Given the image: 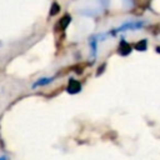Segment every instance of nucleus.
<instances>
[{
	"instance_id": "f257e3e1",
	"label": "nucleus",
	"mask_w": 160,
	"mask_h": 160,
	"mask_svg": "<svg viewBox=\"0 0 160 160\" xmlns=\"http://www.w3.org/2000/svg\"><path fill=\"white\" fill-rule=\"evenodd\" d=\"M142 25H144L142 21H131V22H126V24L121 25L120 28L115 29V30L112 31V34H116V32H119V31H124V30H129V29H140Z\"/></svg>"
},
{
	"instance_id": "f03ea898",
	"label": "nucleus",
	"mask_w": 160,
	"mask_h": 160,
	"mask_svg": "<svg viewBox=\"0 0 160 160\" xmlns=\"http://www.w3.org/2000/svg\"><path fill=\"white\" fill-rule=\"evenodd\" d=\"M66 90H68V92L69 94H78V92H80L81 91V84H80V81H78L76 79H70L69 80V82H68V88H66Z\"/></svg>"
},
{
	"instance_id": "7ed1b4c3",
	"label": "nucleus",
	"mask_w": 160,
	"mask_h": 160,
	"mask_svg": "<svg viewBox=\"0 0 160 160\" xmlns=\"http://www.w3.org/2000/svg\"><path fill=\"white\" fill-rule=\"evenodd\" d=\"M118 52H119L121 56L129 55V54L131 52V45H130L128 41H125L124 39H121L120 42H119V46H118Z\"/></svg>"
},
{
	"instance_id": "20e7f679",
	"label": "nucleus",
	"mask_w": 160,
	"mask_h": 160,
	"mask_svg": "<svg viewBox=\"0 0 160 160\" xmlns=\"http://www.w3.org/2000/svg\"><path fill=\"white\" fill-rule=\"evenodd\" d=\"M71 22V16L69 15V14H65L59 21H58V24H56V30H60V31H64L66 28H68V25Z\"/></svg>"
},
{
	"instance_id": "39448f33",
	"label": "nucleus",
	"mask_w": 160,
	"mask_h": 160,
	"mask_svg": "<svg viewBox=\"0 0 160 160\" xmlns=\"http://www.w3.org/2000/svg\"><path fill=\"white\" fill-rule=\"evenodd\" d=\"M52 81V78H41V79H38L34 84H32V88H38V86H42V85H48Z\"/></svg>"
},
{
	"instance_id": "423d86ee",
	"label": "nucleus",
	"mask_w": 160,
	"mask_h": 160,
	"mask_svg": "<svg viewBox=\"0 0 160 160\" xmlns=\"http://www.w3.org/2000/svg\"><path fill=\"white\" fill-rule=\"evenodd\" d=\"M134 48H135L138 51H145L146 48H148V41H146L145 39H142V40L138 41V42L134 45Z\"/></svg>"
},
{
	"instance_id": "0eeeda50",
	"label": "nucleus",
	"mask_w": 160,
	"mask_h": 160,
	"mask_svg": "<svg viewBox=\"0 0 160 160\" xmlns=\"http://www.w3.org/2000/svg\"><path fill=\"white\" fill-rule=\"evenodd\" d=\"M59 11H60V5L58 2H52L51 4V8H50V16L56 15Z\"/></svg>"
},
{
	"instance_id": "6e6552de",
	"label": "nucleus",
	"mask_w": 160,
	"mask_h": 160,
	"mask_svg": "<svg viewBox=\"0 0 160 160\" xmlns=\"http://www.w3.org/2000/svg\"><path fill=\"white\" fill-rule=\"evenodd\" d=\"M90 46H91V50H92V55H95L96 54V40H95V38L90 39Z\"/></svg>"
},
{
	"instance_id": "1a4fd4ad",
	"label": "nucleus",
	"mask_w": 160,
	"mask_h": 160,
	"mask_svg": "<svg viewBox=\"0 0 160 160\" xmlns=\"http://www.w3.org/2000/svg\"><path fill=\"white\" fill-rule=\"evenodd\" d=\"M105 66H106V64H102V65H101V66L99 68V70H98V72H96V76H99V75H100V74H101V72L104 71V69H105Z\"/></svg>"
},
{
	"instance_id": "9d476101",
	"label": "nucleus",
	"mask_w": 160,
	"mask_h": 160,
	"mask_svg": "<svg viewBox=\"0 0 160 160\" xmlns=\"http://www.w3.org/2000/svg\"><path fill=\"white\" fill-rule=\"evenodd\" d=\"M156 51H158V52H160V46H158V48H156Z\"/></svg>"
}]
</instances>
